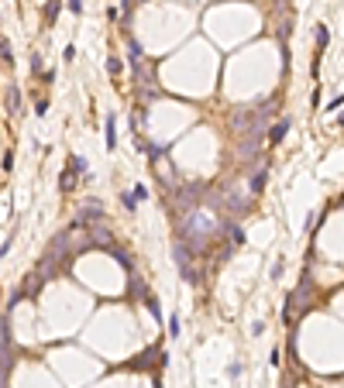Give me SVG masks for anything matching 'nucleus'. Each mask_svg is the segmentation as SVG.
Instances as JSON below:
<instances>
[{
	"mask_svg": "<svg viewBox=\"0 0 344 388\" xmlns=\"http://www.w3.org/2000/svg\"><path fill=\"white\" fill-rule=\"evenodd\" d=\"M103 134H107V148L114 151V148H117V117H114V113H107V127H103Z\"/></svg>",
	"mask_w": 344,
	"mask_h": 388,
	"instance_id": "nucleus-1",
	"label": "nucleus"
},
{
	"mask_svg": "<svg viewBox=\"0 0 344 388\" xmlns=\"http://www.w3.org/2000/svg\"><path fill=\"white\" fill-rule=\"evenodd\" d=\"M286 134H289V121H279V124H276V127L269 131V141H272V144H279V141H282Z\"/></svg>",
	"mask_w": 344,
	"mask_h": 388,
	"instance_id": "nucleus-2",
	"label": "nucleus"
},
{
	"mask_svg": "<svg viewBox=\"0 0 344 388\" xmlns=\"http://www.w3.org/2000/svg\"><path fill=\"white\" fill-rule=\"evenodd\" d=\"M7 107H11V113L21 107V90H17V86H11V90H7Z\"/></svg>",
	"mask_w": 344,
	"mask_h": 388,
	"instance_id": "nucleus-3",
	"label": "nucleus"
},
{
	"mask_svg": "<svg viewBox=\"0 0 344 388\" xmlns=\"http://www.w3.org/2000/svg\"><path fill=\"white\" fill-rule=\"evenodd\" d=\"M262 189H265V169H258V172H255V179H251V192H255V196H258Z\"/></svg>",
	"mask_w": 344,
	"mask_h": 388,
	"instance_id": "nucleus-4",
	"label": "nucleus"
},
{
	"mask_svg": "<svg viewBox=\"0 0 344 388\" xmlns=\"http://www.w3.org/2000/svg\"><path fill=\"white\" fill-rule=\"evenodd\" d=\"M93 244H110V234H107L103 227H97V230H93Z\"/></svg>",
	"mask_w": 344,
	"mask_h": 388,
	"instance_id": "nucleus-5",
	"label": "nucleus"
},
{
	"mask_svg": "<svg viewBox=\"0 0 344 388\" xmlns=\"http://www.w3.org/2000/svg\"><path fill=\"white\" fill-rule=\"evenodd\" d=\"M59 189H62V192H72V175H69V172L59 175Z\"/></svg>",
	"mask_w": 344,
	"mask_h": 388,
	"instance_id": "nucleus-6",
	"label": "nucleus"
},
{
	"mask_svg": "<svg viewBox=\"0 0 344 388\" xmlns=\"http://www.w3.org/2000/svg\"><path fill=\"white\" fill-rule=\"evenodd\" d=\"M327 42H330V34H327V28L320 24V28H317V45H320V48H327Z\"/></svg>",
	"mask_w": 344,
	"mask_h": 388,
	"instance_id": "nucleus-7",
	"label": "nucleus"
},
{
	"mask_svg": "<svg viewBox=\"0 0 344 388\" xmlns=\"http://www.w3.org/2000/svg\"><path fill=\"white\" fill-rule=\"evenodd\" d=\"M179 330H182L179 316H169V337H179Z\"/></svg>",
	"mask_w": 344,
	"mask_h": 388,
	"instance_id": "nucleus-8",
	"label": "nucleus"
},
{
	"mask_svg": "<svg viewBox=\"0 0 344 388\" xmlns=\"http://www.w3.org/2000/svg\"><path fill=\"white\" fill-rule=\"evenodd\" d=\"M83 169H86V162H80V158L72 155V158H69V172H80V175H83Z\"/></svg>",
	"mask_w": 344,
	"mask_h": 388,
	"instance_id": "nucleus-9",
	"label": "nucleus"
},
{
	"mask_svg": "<svg viewBox=\"0 0 344 388\" xmlns=\"http://www.w3.org/2000/svg\"><path fill=\"white\" fill-rule=\"evenodd\" d=\"M0 59H4V62H14V59H11V42H0Z\"/></svg>",
	"mask_w": 344,
	"mask_h": 388,
	"instance_id": "nucleus-10",
	"label": "nucleus"
},
{
	"mask_svg": "<svg viewBox=\"0 0 344 388\" xmlns=\"http://www.w3.org/2000/svg\"><path fill=\"white\" fill-rule=\"evenodd\" d=\"M107 72H110V76H121V62H117V59H107Z\"/></svg>",
	"mask_w": 344,
	"mask_h": 388,
	"instance_id": "nucleus-11",
	"label": "nucleus"
},
{
	"mask_svg": "<svg viewBox=\"0 0 344 388\" xmlns=\"http://www.w3.org/2000/svg\"><path fill=\"white\" fill-rule=\"evenodd\" d=\"M131 196L141 203V200H148V189H145V186H134V189H131Z\"/></svg>",
	"mask_w": 344,
	"mask_h": 388,
	"instance_id": "nucleus-12",
	"label": "nucleus"
},
{
	"mask_svg": "<svg viewBox=\"0 0 344 388\" xmlns=\"http://www.w3.org/2000/svg\"><path fill=\"white\" fill-rule=\"evenodd\" d=\"M121 203H124V210H134V206H138V200L131 196V192H124V196H121Z\"/></svg>",
	"mask_w": 344,
	"mask_h": 388,
	"instance_id": "nucleus-13",
	"label": "nucleus"
},
{
	"mask_svg": "<svg viewBox=\"0 0 344 388\" xmlns=\"http://www.w3.org/2000/svg\"><path fill=\"white\" fill-rule=\"evenodd\" d=\"M279 361H282V351H279V347H276V351H272V354H269V364H272V368H276V364H279Z\"/></svg>",
	"mask_w": 344,
	"mask_h": 388,
	"instance_id": "nucleus-14",
	"label": "nucleus"
},
{
	"mask_svg": "<svg viewBox=\"0 0 344 388\" xmlns=\"http://www.w3.org/2000/svg\"><path fill=\"white\" fill-rule=\"evenodd\" d=\"M52 17H59V0H52V4H49V21Z\"/></svg>",
	"mask_w": 344,
	"mask_h": 388,
	"instance_id": "nucleus-15",
	"label": "nucleus"
},
{
	"mask_svg": "<svg viewBox=\"0 0 344 388\" xmlns=\"http://www.w3.org/2000/svg\"><path fill=\"white\" fill-rule=\"evenodd\" d=\"M69 11H83V0H69Z\"/></svg>",
	"mask_w": 344,
	"mask_h": 388,
	"instance_id": "nucleus-16",
	"label": "nucleus"
}]
</instances>
